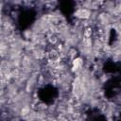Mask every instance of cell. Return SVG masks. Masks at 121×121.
<instances>
[{
	"label": "cell",
	"instance_id": "cell-1",
	"mask_svg": "<svg viewBox=\"0 0 121 121\" xmlns=\"http://www.w3.org/2000/svg\"><path fill=\"white\" fill-rule=\"evenodd\" d=\"M75 15L79 18V19H83V20H87L90 18L91 16V11L88 9H83V8H80L78 9L76 12H75Z\"/></svg>",
	"mask_w": 121,
	"mask_h": 121
}]
</instances>
